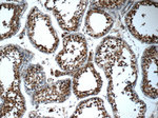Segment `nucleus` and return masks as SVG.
<instances>
[{"instance_id":"9d476101","label":"nucleus","mask_w":158,"mask_h":118,"mask_svg":"<svg viewBox=\"0 0 158 118\" xmlns=\"http://www.w3.org/2000/svg\"><path fill=\"white\" fill-rule=\"evenodd\" d=\"M157 45L153 44L144 50L141 58L142 81L141 91L144 96L151 99H157L158 81H157Z\"/></svg>"},{"instance_id":"9b49d317","label":"nucleus","mask_w":158,"mask_h":118,"mask_svg":"<svg viewBox=\"0 0 158 118\" xmlns=\"http://www.w3.org/2000/svg\"><path fill=\"white\" fill-rule=\"evenodd\" d=\"M71 79H62L51 84H45L43 88L32 95V104L35 107L50 103H63L71 96Z\"/></svg>"},{"instance_id":"4468645a","label":"nucleus","mask_w":158,"mask_h":118,"mask_svg":"<svg viewBox=\"0 0 158 118\" xmlns=\"http://www.w3.org/2000/svg\"><path fill=\"white\" fill-rule=\"evenodd\" d=\"M72 117H110L101 98L93 97L79 102Z\"/></svg>"},{"instance_id":"f8f14e48","label":"nucleus","mask_w":158,"mask_h":118,"mask_svg":"<svg viewBox=\"0 0 158 118\" xmlns=\"http://www.w3.org/2000/svg\"><path fill=\"white\" fill-rule=\"evenodd\" d=\"M114 25V19L106 11L91 6L86 13L85 30L93 38H101L110 32Z\"/></svg>"},{"instance_id":"6e6552de","label":"nucleus","mask_w":158,"mask_h":118,"mask_svg":"<svg viewBox=\"0 0 158 118\" xmlns=\"http://www.w3.org/2000/svg\"><path fill=\"white\" fill-rule=\"evenodd\" d=\"M103 80L93 62L89 61L74 74L72 80L73 93L78 99L97 95L101 91Z\"/></svg>"},{"instance_id":"423d86ee","label":"nucleus","mask_w":158,"mask_h":118,"mask_svg":"<svg viewBox=\"0 0 158 118\" xmlns=\"http://www.w3.org/2000/svg\"><path fill=\"white\" fill-rule=\"evenodd\" d=\"M89 55L86 39L81 34H65L63 36L62 51L58 53L55 60L58 66L68 74H75L85 65Z\"/></svg>"},{"instance_id":"dca6fc26","label":"nucleus","mask_w":158,"mask_h":118,"mask_svg":"<svg viewBox=\"0 0 158 118\" xmlns=\"http://www.w3.org/2000/svg\"><path fill=\"white\" fill-rule=\"evenodd\" d=\"M126 4V1H115V0H111V1H106V0H102V1H92L91 6L98 7L101 10H119Z\"/></svg>"},{"instance_id":"1a4fd4ad","label":"nucleus","mask_w":158,"mask_h":118,"mask_svg":"<svg viewBox=\"0 0 158 118\" xmlns=\"http://www.w3.org/2000/svg\"><path fill=\"white\" fill-rule=\"evenodd\" d=\"M0 7V40L3 41L18 33L27 3L25 1L1 2Z\"/></svg>"},{"instance_id":"20e7f679","label":"nucleus","mask_w":158,"mask_h":118,"mask_svg":"<svg viewBox=\"0 0 158 118\" xmlns=\"http://www.w3.org/2000/svg\"><path fill=\"white\" fill-rule=\"evenodd\" d=\"M157 16V2H136L126 15L127 27L140 42L156 44L158 40Z\"/></svg>"},{"instance_id":"2eb2a0df","label":"nucleus","mask_w":158,"mask_h":118,"mask_svg":"<svg viewBox=\"0 0 158 118\" xmlns=\"http://www.w3.org/2000/svg\"><path fill=\"white\" fill-rule=\"evenodd\" d=\"M30 117H67V111L59 107H45L31 112Z\"/></svg>"},{"instance_id":"7ed1b4c3","label":"nucleus","mask_w":158,"mask_h":118,"mask_svg":"<svg viewBox=\"0 0 158 118\" xmlns=\"http://www.w3.org/2000/svg\"><path fill=\"white\" fill-rule=\"evenodd\" d=\"M106 98L116 118H139L147 112V104L135 92V84L122 77H111L108 79Z\"/></svg>"},{"instance_id":"39448f33","label":"nucleus","mask_w":158,"mask_h":118,"mask_svg":"<svg viewBox=\"0 0 158 118\" xmlns=\"http://www.w3.org/2000/svg\"><path fill=\"white\" fill-rule=\"evenodd\" d=\"M27 36L33 47L44 54H53L57 50L59 37L52 25L49 15L38 7L31 10L27 19Z\"/></svg>"},{"instance_id":"f257e3e1","label":"nucleus","mask_w":158,"mask_h":118,"mask_svg":"<svg viewBox=\"0 0 158 118\" xmlns=\"http://www.w3.org/2000/svg\"><path fill=\"white\" fill-rule=\"evenodd\" d=\"M27 52L16 44H7L0 48V115L2 118L23 116L25 100L21 93L20 82Z\"/></svg>"},{"instance_id":"0eeeda50","label":"nucleus","mask_w":158,"mask_h":118,"mask_svg":"<svg viewBox=\"0 0 158 118\" xmlns=\"http://www.w3.org/2000/svg\"><path fill=\"white\" fill-rule=\"evenodd\" d=\"M42 4L45 9L53 12L61 29L67 32H76L80 27L89 2L86 0H60L45 1Z\"/></svg>"},{"instance_id":"ddd939ff","label":"nucleus","mask_w":158,"mask_h":118,"mask_svg":"<svg viewBox=\"0 0 158 118\" xmlns=\"http://www.w3.org/2000/svg\"><path fill=\"white\" fill-rule=\"evenodd\" d=\"M22 77H23L25 92L27 95H33L36 91L43 88L47 82L45 72L42 65L38 63L27 65L24 69Z\"/></svg>"},{"instance_id":"f03ea898","label":"nucleus","mask_w":158,"mask_h":118,"mask_svg":"<svg viewBox=\"0 0 158 118\" xmlns=\"http://www.w3.org/2000/svg\"><path fill=\"white\" fill-rule=\"evenodd\" d=\"M95 63L104 71L106 78L120 74L138 75L136 55L131 47L119 37H106L98 45Z\"/></svg>"}]
</instances>
